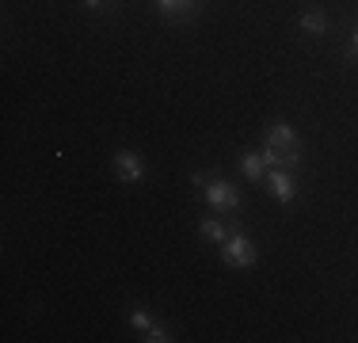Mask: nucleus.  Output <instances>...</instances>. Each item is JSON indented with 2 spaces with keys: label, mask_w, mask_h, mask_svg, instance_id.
<instances>
[{
  "label": "nucleus",
  "mask_w": 358,
  "mask_h": 343,
  "mask_svg": "<svg viewBox=\"0 0 358 343\" xmlns=\"http://www.w3.org/2000/svg\"><path fill=\"white\" fill-rule=\"evenodd\" d=\"M141 340H149V343H168L172 336H168L164 328H160V324H149V328H145V336Z\"/></svg>",
  "instance_id": "9d476101"
},
{
  "label": "nucleus",
  "mask_w": 358,
  "mask_h": 343,
  "mask_svg": "<svg viewBox=\"0 0 358 343\" xmlns=\"http://www.w3.org/2000/svg\"><path fill=\"white\" fill-rule=\"evenodd\" d=\"M115 172H118V179H122V183H138V179L145 176V164H141L138 153L122 149V153H115Z\"/></svg>",
  "instance_id": "39448f33"
},
{
  "label": "nucleus",
  "mask_w": 358,
  "mask_h": 343,
  "mask_svg": "<svg viewBox=\"0 0 358 343\" xmlns=\"http://www.w3.org/2000/svg\"><path fill=\"white\" fill-rule=\"evenodd\" d=\"M221 255H225L229 267H255V260H259L255 244L244 233H229L225 240H221Z\"/></svg>",
  "instance_id": "f257e3e1"
},
{
  "label": "nucleus",
  "mask_w": 358,
  "mask_h": 343,
  "mask_svg": "<svg viewBox=\"0 0 358 343\" xmlns=\"http://www.w3.org/2000/svg\"><path fill=\"white\" fill-rule=\"evenodd\" d=\"M130 324H134V328H138V332H145V328H149V324H152V316L145 313V309H134V313H130Z\"/></svg>",
  "instance_id": "9b49d317"
},
{
  "label": "nucleus",
  "mask_w": 358,
  "mask_h": 343,
  "mask_svg": "<svg viewBox=\"0 0 358 343\" xmlns=\"http://www.w3.org/2000/svg\"><path fill=\"white\" fill-rule=\"evenodd\" d=\"M244 176H248V179H263V176H267V160H263V153H244Z\"/></svg>",
  "instance_id": "0eeeda50"
},
{
  "label": "nucleus",
  "mask_w": 358,
  "mask_h": 343,
  "mask_svg": "<svg viewBox=\"0 0 358 343\" xmlns=\"http://www.w3.org/2000/svg\"><path fill=\"white\" fill-rule=\"evenodd\" d=\"M202 237H206V240H225L229 233H225L221 221H202Z\"/></svg>",
  "instance_id": "1a4fd4ad"
},
{
  "label": "nucleus",
  "mask_w": 358,
  "mask_h": 343,
  "mask_svg": "<svg viewBox=\"0 0 358 343\" xmlns=\"http://www.w3.org/2000/svg\"><path fill=\"white\" fill-rule=\"evenodd\" d=\"M267 187L278 202L297 199V183H294V176H289V168H267Z\"/></svg>",
  "instance_id": "20e7f679"
},
{
  "label": "nucleus",
  "mask_w": 358,
  "mask_h": 343,
  "mask_svg": "<svg viewBox=\"0 0 358 343\" xmlns=\"http://www.w3.org/2000/svg\"><path fill=\"white\" fill-rule=\"evenodd\" d=\"M99 4H103V0H84V8H99Z\"/></svg>",
  "instance_id": "f8f14e48"
},
{
  "label": "nucleus",
  "mask_w": 358,
  "mask_h": 343,
  "mask_svg": "<svg viewBox=\"0 0 358 343\" xmlns=\"http://www.w3.org/2000/svg\"><path fill=\"white\" fill-rule=\"evenodd\" d=\"M267 149H275V153H282L286 160H301V141H297V134L289 130L286 122H275V126H267Z\"/></svg>",
  "instance_id": "f03ea898"
},
{
  "label": "nucleus",
  "mask_w": 358,
  "mask_h": 343,
  "mask_svg": "<svg viewBox=\"0 0 358 343\" xmlns=\"http://www.w3.org/2000/svg\"><path fill=\"white\" fill-rule=\"evenodd\" d=\"M351 50H355V54H358V31L351 34Z\"/></svg>",
  "instance_id": "ddd939ff"
},
{
  "label": "nucleus",
  "mask_w": 358,
  "mask_h": 343,
  "mask_svg": "<svg viewBox=\"0 0 358 343\" xmlns=\"http://www.w3.org/2000/svg\"><path fill=\"white\" fill-rule=\"evenodd\" d=\"M297 27H301L305 34H313V38H317V34H324V31H328V15H324V12H305Z\"/></svg>",
  "instance_id": "423d86ee"
},
{
  "label": "nucleus",
  "mask_w": 358,
  "mask_h": 343,
  "mask_svg": "<svg viewBox=\"0 0 358 343\" xmlns=\"http://www.w3.org/2000/svg\"><path fill=\"white\" fill-rule=\"evenodd\" d=\"M157 8L164 15H187L194 8V0H157Z\"/></svg>",
  "instance_id": "6e6552de"
},
{
  "label": "nucleus",
  "mask_w": 358,
  "mask_h": 343,
  "mask_svg": "<svg viewBox=\"0 0 358 343\" xmlns=\"http://www.w3.org/2000/svg\"><path fill=\"white\" fill-rule=\"evenodd\" d=\"M206 202L214 210H236L241 206V191L233 183H225V179H214V183H206Z\"/></svg>",
  "instance_id": "7ed1b4c3"
}]
</instances>
